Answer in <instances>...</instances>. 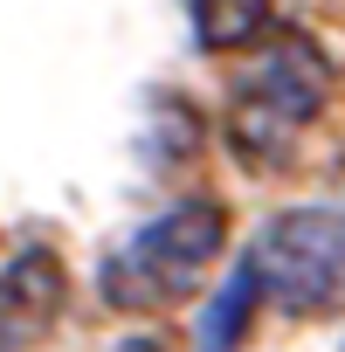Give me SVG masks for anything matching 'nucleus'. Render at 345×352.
<instances>
[{"mask_svg":"<svg viewBox=\"0 0 345 352\" xmlns=\"http://www.w3.org/2000/svg\"><path fill=\"white\" fill-rule=\"evenodd\" d=\"M324 97H331V69H324V56H318L311 35L290 28V35L263 42V49L242 63V76H235V104H228L235 152L276 159V152L324 111Z\"/></svg>","mask_w":345,"mask_h":352,"instance_id":"2","label":"nucleus"},{"mask_svg":"<svg viewBox=\"0 0 345 352\" xmlns=\"http://www.w3.org/2000/svg\"><path fill=\"white\" fill-rule=\"evenodd\" d=\"M249 270L263 297L290 318H324L345 304V208H283L256 228Z\"/></svg>","mask_w":345,"mask_h":352,"instance_id":"3","label":"nucleus"},{"mask_svg":"<svg viewBox=\"0 0 345 352\" xmlns=\"http://www.w3.org/2000/svg\"><path fill=\"white\" fill-rule=\"evenodd\" d=\"M56 311H63V263L49 249H21L0 270V318H8V331L35 338L56 324Z\"/></svg>","mask_w":345,"mask_h":352,"instance_id":"4","label":"nucleus"},{"mask_svg":"<svg viewBox=\"0 0 345 352\" xmlns=\"http://www.w3.org/2000/svg\"><path fill=\"white\" fill-rule=\"evenodd\" d=\"M256 304H263V283H256V270H249V256H242V263L228 270V283L208 297V311H201V324H194V352H235V338L249 331Z\"/></svg>","mask_w":345,"mask_h":352,"instance_id":"5","label":"nucleus"},{"mask_svg":"<svg viewBox=\"0 0 345 352\" xmlns=\"http://www.w3.org/2000/svg\"><path fill=\"white\" fill-rule=\"evenodd\" d=\"M228 249V208L194 194L180 208H166L159 221H145L118 256H104V297L118 311H152V304H172L187 297L214 256Z\"/></svg>","mask_w":345,"mask_h":352,"instance_id":"1","label":"nucleus"},{"mask_svg":"<svg viewBox=\"0 0 345 352\" xmlns=\"http://www.w3.org/2000/svg\"><path fill=\"white\" fill-rule=\"evenodd\" d=\"M118 352H180V345H172L166 331H138V338H124Z\"/></svg>","mask_w":345,"mask_h":352,"instance_id":"7","label":"nucleus"},{"mask_svg":"<svg viewBox=\"0 0 345 352\" xmlns=\"http://www.w3.org/2000/svg\"><path fill=\"white\" fill-rule=\"evenodd\" d=\"M187 21L201 49H242L263 35L269 21V0H187Z\"/></svg>","mask_w":345,"mask_h":352,"instance_id":"6","label":"nucleus"}]
</instances>
